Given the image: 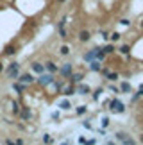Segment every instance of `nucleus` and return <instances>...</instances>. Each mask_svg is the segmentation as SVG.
I'll use <instances>...</instances> for the list:
<instances>
[{"instance_id": "obj_8", "label": "nucleus", "mask_w": 143, "mask_h": 145, "mask_svg": "<svg viewBox=\"0 0 143 145\" xmlns=\"http://www.w3.org/2000/svg\"><path fill=\"white\" fill-rule=\"evenodd\" d=\"M61 73H63V75H70L72 73V65H65V66L61 68Z\"/></svg>"}, {"instance_id": "obj_24", "label": "nucleus", "mask_w": 143, "mask_h": 145, "mask_svg": "<svg viewBox=\"0 0 143 145\" xmlns=\"http://www.w3.org/2000/svg\"><path fill=\"white\" fill-rule=\"evenodd\" d=\"M2 68H4V66H2V63H0V72H2Z\"/></svg>"}, {"instance_id": "obj_25", "label": "nucleus", "mask_w": 143, "mask_h": 145, "mask_svg": "<svg viewBox=\"0 0 143 145\" xmlns=\"http://www.w3.org/2000/svg\"><path fill=\"white\" fill-rule=\"evenodd\" d=\"M57 2H61V4H63V2H66V0H57Z\"/></svg>"}, {"instance_id": "obj_21", "label": "nucleus", "mask_w": 143, "mask_h": 145, "mask_svg": "<svg viewBox=\"0 0 143 145\" xmlns=\"http://www.w3.org/2000/svg\"><path fill=\"white\" fill-rule=\"evenodd\" d=\"M122 90H123V91H129L131 86H129V84H122Z\"/></svg>"}, {"instance_id": "obj_26", "label": "nucleus", "mask_w": 143, "mask_h": 145, "mask_svg": "<svg viewBox=\"0 0 143 145\" xmlns=\"http://www.w3.org/2000/svg\"><path fill=\"white\" fill-rule=\"evenodd\" d=\"M141 29H143V22H141Z\"/></svg>"}, {"instance_id": "obj_12", "label": "nucleus", "mask_w": 143, "mask_h": 145, "mask_svg": "<svg viewBox=\"0 0 143 145\" xmlns=\"http://www.w3.org/2000/svg\"><path fill=\"white\" fill-rule=\"evenodd\" d=\"M59 106H61V109H70V102H68V100H63Z\"/></svg>"}, {"instance_id": "obj_10", "label": "nucleus", "mask_w": 143, "mask_h": 145, "mask_svg": "<svg viewBox=\"0 0 143 145\" xmlns=\"http://www.w3.org/2000/svg\"><path fill=\"white\" fill-rule=\"evenodd\" d=\"M129 50H131L129 45H122V47H120V52H122V54H129Z\"/></svg>"}, {"instance_id": "obj_19", "label": "nucleus", "mask_w": 143, "mask_h": 145, "mask_svg": "<svg viewBox=\"0 0 143 145\" xmlns=\"http://www.w3.org/2000/svg\"><path fill=\"white\" fill-rule=\"evenodd\" d=\"M118 39H120V34H118V32H114V34L111 36V41H118Z\"/></svg>"}, {"instance_id": "obj_22", "label": "nucleus", "mask_w": 143, "mask_h": 145, "mask_svg": "<svg viewBox=\"0 0 143 145\" xmlns=\"http://www.w3.org/2000/svg\"><path fill=\"white\" fill-rule=\"evenodd\" d=\"M79 91H82V93H86V91H90V88L88 86H81V90Z\"/></svg>"}, {"instance_id": "obj_2", "label": "nucleus", "mask_w": 143, "mask_h": 145, "mask_svg": "<svg viewBox=\"0 0 143 145\" xmlns=\"http://www.w3.org/2000/svg\"><path fill=\"white\" fill-rule=\"evenodd\" d=\"M90 38H91V34H90L88 31H81V32H79V39H81L82 43H86V41H90Z\"/></svg>"}, {"instance_id": "obj_9", "label": "nucleus", "mask_w": 143, "mask_h": 145, "mask_svg": "<svg viewBox=\"0 0 143 145\" xmlns=\"http://www.w3.org/2000/svg\"><path fill=\"white\" fill-rule=\"evenodd\" d=\"M107 79H109V81H116V79H118V73H114V72H107Z\"/></svg>"}, {"instance_id": "obj_20", "label": "nucleus", "mask_w": 143, "mask_h": 145, "mask_svg": "<svg viewBox=\"0 0 143 145\" xmlns=\"http://www.w3.org/2000/svg\"><path fill=\"white\" fill-rule=\"evenodd\" d=\"M72 91H73V88H72V86L65 88V93H66V95H72Z\"/></svg>"}, {"instance_id": "obj_11", "label": "nucleus", "mask_w": 143, "mask_h": 145, "mask_svg": "<svg viewBox=\"0 0 143 145\" xmlns=\"http://www.w3.org/2000/svg\"><path fill=\"white\" fill-rule=\"evenodd\" d=\"M111 52H114V47H113V45L109 43L106 48H104V54H111Z\"/></svg>"}, {"instance_id": "obj_14", "label": "nucleus", "mask_w": 143, "mask_h": 145, "mask_svg": "<svg viewBox=\"0 0 143 145\" xmlns=\"http://www.w3.org/2000/svg\"><path fill=\"white\" fill-rule=\"evenodd\" d=\"M61 54H63V56H66V54H70V48H68L66 45H63V47H61Z\"/></svg>"}, {"instance_id": "obj_18", "label": "nucleus", "mask_w": 143, "mask_h": 145, "mask_svg": "<svg viewBox=\"0 0 143 145\" xmlns=\"http://www.w3.org/2000/svg\"><path fill=\"white\" fill-rule=\"evenodd\" d=\"M43 142H45V143H50V142H54V140L50 138V134H45V138H43Z\"/></svg>"}, {"instance_id": "obj_4", "label": "nucleus", "mask_w": 143, "mask_h": 145, "mask_svg": "<svg viewBox=\"0 0 143 145\" xmlns=\"http://www.w3.org/2000/svg\"><path fill=\"white\" fill-rule=\"evenodd\" d=\"M45 68H47L48 72H52V73H54V72H57V70H59V68H57V65H56V63H52V61H48Z\"/></svg>"}, {"instance_id": "obj_16", "label": "nucleus", "mask_w": 143, "mask_h": 145, "mask_svg": "<svg viewBox=\"0 0 143 145\" xmlns=\"http://www.w3.org/2000/svg\"><path fill=\"white\" fill-rule=\"evenodd\" d=\"M22 116H23V118L27 120V118L31 116V113H29V109H23V111H22Z\"/></svg>"}, {"instance_id": "obj_3", "label": "nucleus", "mask_w": 143, "mask_h": 145, "mask_svg": "<svg viewBox=\"0 0 143 145\" xmlns=\"http://www.w3.org/2000/svg\"><path fill=\"white\" fill-rule=\"evenodd\" d=\"M111 109L116 111V113H120V111H123V104H120L118 100H113V102H111Z\"/></svg>"}, {"instance_id": "obj_27", "label": "nucleus", "mask_w": 143, "mask_h": 145, "mask_svg": "<svg viewBox=\"0 0 143 145\" xmlns=\"http://www.w3.org/2000/svg\"><path fill=\"white\" fill-rule=\"evenodd\" d=\"M141 142H143V136H141Z\"/></svg>"}, {"instance_id": "obj_7", "label": "nucleus", "mask_w": 143, "mask_h": 145, "mask_svg": "<svg viewBox=\"0 0 143 145\" xmlns=\"http://www.w3.org/2000/svg\"><path fill=\"white\" fill-rule=\"evenodd\" d=\"M90 68H91L93 72H99V70H100V63H99V61H91V63H90Z\"/></svg>"}, {"instance_id": "obj_15", "label": "nucleus", "mask_w": 143, "mask_h": 145, "mask_svg": "<svg viewBox=\"0 0 143 145\" xmlns=\"http://www.w3.org/2000/svg\"><path fill=\"white\" fill-rule=\"evenodd\" d=\"M50 81H52L50 77H41V79H39V82H41V84H48Z\"/></svg>"}, {"instance_id": "obj_5", "label": "nucleus", "mask_w": 143, "mask_h": 145, "mask_svg": "<svg viewBox=\"0 0 143 145\" xmlns=\"http://www.w3.org/2000/svg\"><path fill=\"white\" fill-rule=\"evenodd\" d=\"M20 81H22V82H25V84H29V82H32L34 79H32V77H31L29 73H23V75L20 77Z\"/></svg>"}, {"instance_id": "obj_6", "label": "nucleus", "mask_w": 143, "mask_h": 145, "mask_svg": "<svg viewBox=\"0 0 143 145\" xmlns=\"http://www.w3.org/2000/svg\"><path fill=\"white\" fill-rule=\"evenodd\" d=\"M43 70H45V66H43V65H39V63H34V65H32V72L41 73Z\"/></svg>"}, {"instance_id": "obj_13", "label": "nucleus", "mask_w": 143, "mask_h": 145, "mask_svg": "<svg viewBox=\"0 0 143 145\" xmlns=\"http://www.w3.org/2000/svg\"><path fill=\"white\" fill-rule=\"evenodd\" d=\"M14 52H16V50H14V47H7V48H5V54H7V56H13Z\"/></svg>"}, {"instance_id": "obj_1", "label": "nucleus", "mask_w": 143, "mask_h": 145, "mask_svg": "<svg viewBox=\"0 0 143 145\" xmlns=\"http://www.w3.org/2000/svg\"><path fill=\"white\" fill-rule=\"evenodd\" d=\"M7 73H9V77H16V75H18V63H13V65L9 66Z\"/></svg>"}, {"instance_id": "obj_23", "label": "nucleus", "mask_w": 143, "mask_h": 145, "mask_svg": "<svg viewBox=\"0 0 143 145\" xmlns=\"http://www.w3.org/2000/svg\"><path fill=\"white\" fill-rule=\"evenodd\" d=\"M14 90H16V91H22V90H23V88H22V86H20V84H14Z\"/></svg>"}, {"instance_id": "obj_17", "label": "nucleus", "mask_w": 143, "mask_h": 145, "mask_svg": "<svg viewBox=\"0 0 143 145\" xmlns=\"http://www.w3.org/2000/svg\"><path fill=\"white\" fill-rule=\"evenodd\" d=\"M82 79V73H77V75H73V82H79Z\"/></svg>"}]
</instances>
